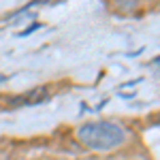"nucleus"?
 <instances>
[{"label": "nucleus", "instance_id": "obj_1", "mask_svg": "<svg viewBox=\"0 0 160 160\" xmlns=\"http://www.w3.org/2000/svg\"><path fill=\"white\" fill-rule=\"evenodd\" d=\"M79 141L90 149L96 152H107V149L120 148L126 139L122 126L115 122H90L79 128Z\"/></svg>", "mask_w": 160, "mask_h": 160}, {"label": "nucleus", "instance_id": "obj_2", "mask_svg": "<svg viewBox=\"0 0 160 160\" xmlns=\"http://www.w3.org/2000/svg\"><path fill=\"white\" fill-rule=\"evenodd\" d=\"M47 98H49L47 90H45V88H37V90L28 92V94H24V96H15V98H11V100H9V105H11V107H24V105H41V102H45Z\"/></svg>", "mask_w": 160, "mask_h": 160}, {"label": "nucleus", "instance_id": "obj_3", "mask_svg": "<svg viewBox=\"0 0 160 160\" xmlns=\"http://www.w3.org/2000/svg\"><path fill=\"white\" fill-rule=\"evenodd\" d=\"M41 28V24H34V26H30V28H26V30H22L19 32V37H28V34H32L34 30H38Z\"/></svg>", "mask_w": 160, "mask_h": 160}]
</instances>
